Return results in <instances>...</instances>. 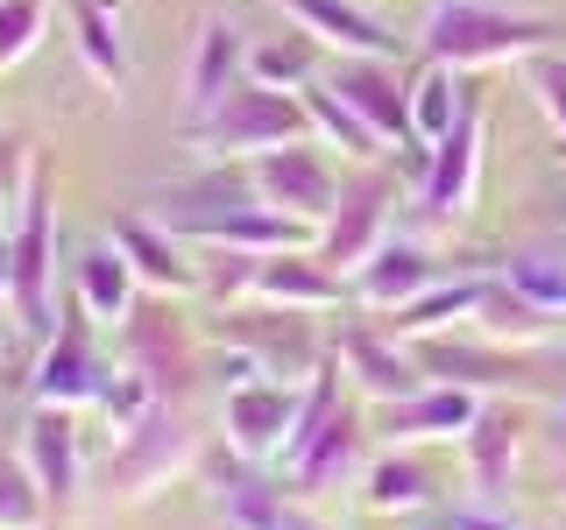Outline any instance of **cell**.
Here are the masks:
<instances>
[{"instance_id":"6da1fadb","label":"cell","mask_w":566,"mask_h":530,"mask_svg":"<svg viewBox=\"0 0 566 530\" xmlns=\"http://www.w3.org/2000/svg\"><path fill=\"white\" fill-rule=\"evenodd\" d=\"M559 50V22L553 14H510L489 0H439L418 22V57L424 64H453V71H503V64H531Z\"/></svg>"},{"instance_id":"7a4b0ae2","label":"cell","mask_w":566,"mask_h":530,"mask_svg":"<svg viewBox=\"0 0 566 530\" xmlns=\"http://www.w3.org/2000/svg\"><path fill=\"white\" fill-rule=\"evenodd\" d=\"M368 424L354 403H340V361H326L312 375V396H305V417H297V438L291 453L276 459L283 467V488L305 502V495H340V488H361L368 474Z\"/></svg>"},{"instance_id":"3957f363","label":"cell","mask_w":566,"mask_h":530,"mask_svg":"<svg viewBox=\"0 0 566 530\" xmlns=\"http://www.w3.org/2000/svg\"><path fill=\"white\" fill-rule=\"evenodd\" d=\"M291 141H318L305 99L276 93V85H255V78L234 85L220 114H206V120H191V128H185V149L199 156L206 170L255 163V156H276V149H291Z\"/></svg>"},{"instance_id":"277c9868","label":"cell","mask_w":566,"mask_h":530,"mask_svg":"<svg viewBox=\"0 0 566 530\" xmlns=\"http://www.w3.org/2000/svg\"><path fill=\"white\" fill-rule=\"evenodd\" d=\"M8 305H14V326L29 332V340H50L57 332V191H50V177H35L22 212H14L8 226Z\"/></svg>"},{"instance_id":"5b68a950","label":"cell","mask_w":566,"mask_h":530,"mask_svg":"<svg viewBox=\"0 0 566 530\" xmlns=\"http://www.w3.org/2000/svg\"><path fill=\"white\" fill-rule=\"evenodd\" d=\"M199 432H191L185 403H156L135 432L114 438V459H106V495L114 502H149L156 488H170L177 474H199Z\"/></svg>"},{"instance_id":"8992f818","label":"cell","mask_w":566,"mask_h":530,"mask_svg":"<svg viewBox=\"0 0 566 530\" xmlns=\"http://www.w3.org/2000/svg\"><path fill=\"white\" fill-rule=\"evenodd\" d=\"M389 220H397V170L389 163H361V177H347L333 220L318 226V247L312 255L326 262L333 276H354L389 247Z\"/></svg>"},{"instance_id":"52a82bcc","label":"cell","mask_w":566,"mask_h":530,"mask_svg":"<svg viewBox=\"0 0 566 530\" xmlns=\"http://www.w3.org/2000/svg\"><path fill=\"white\" fill-rule=\"evenodd\" d=\"M482 149H489V120H482V93L474 106L460 114V128L447 141H432L424 149V177H418V212L432 234H453V226H468L474 199H482Z\"/></svg>"},{"instance_id":"ba28073f","label":"cell","mask_w":566,"mask_h":530,"mask_svg":"<svg viewBox=\"0 0 566 530\" xmlns=\"http://www.w3.org/2000/svg\"><path fill=\"white\" fill-rule=\"evenodd\" d=\"M248 191H255L270 212H283V220H297V226H312V234H318V226L333 220V205H340L347 177L333 170L326 141H291V149L255 156V163H248Z\"/></svg>"},{"instance_id":"9c48e42d","label":"cell","mask_w":566,"mask_h":530,"mask_svg":"<svg viewBox=\"0 0 566 530\" xmlns=\"http://www.w3.org/2000/svg\"><path fill=\"white\" fill-rule=\"evenodd\" d=\"M305 396H312V382H241V389H227V403H220V438H227V453L248 459V467H276L283 453H291V438H297V417H305Z\"/></svg>"},{"instance_id":"30bf717a","label":"cell","mask_w":566,"mask_h":530,"mask_svg":"<svg viewBox=\"0 0 566 530\" xmlns=\"http://www.w3.org/2000/svg\"><path fill=\"white\" fill-rule=\"evenodd\" d=\"M106 382H114V361L93 347V318L78 311V297L57 311V332L35 353V375H29V396L35 403H57V411H99Z\"/></svg>"},{"instance_id":"8fae6325","label":"cell","mask_w":566,"mask_h":530,"mask_svg":"<svg viewBox=\"0 0 566 530\" xmlns=\"http://www.w3.org/2000/svg\"><path fill=\"white\" fill-rule=\"evenodd\" d=\"M220 347L255 353L276 382H312L333 361V347L312 332V311H270V305H234L220 318Z\"/></svg>"},{"instance_id":"7c38bea8","label":"cell","mask_w":566,"mask_h":530,"mask_svg":"<svg viewBox=\"0 0 566 530\" xmlns=\"http://www.w3.org/2000/svg\"><path fill=\"white\" fill-rule=\"evenodd\" d=\"M199 481H212V509H220L227 530H333L318 523L305 502H297L283 481H262V474L234 467V459H199Z\"/></svg>"},{"instance_id":"4fadbf2b","label":"cell","mask_w":566,"mask_h":530,"mask_svg":"<svg viewBox=\"0 0 566 530\" xmlns=\"http://www.w3.org/2000/svg\"><path fill=\"white\" fill-rule=\"evenodd\" d=\"M120 361H128L135 375H149L164 403H185L191 375H199V347H191L185 318L170 311V297L142 305V311L128 318V326H120Z\"/></svg>"},{"instance_id":"5bb4252c","label":"cell","mask_w":566,"mask_h":530,"mask_svg":"<svg viewBox=\"0 0 566 530\" xmlns=\"http://www.w3.org/2000/svg\"><path fill=\"white\" fill-rule=\"evenodd\" d=\"M326 85L389 141V149H418V128H411V78H397V57H333V64H326Z\"/></svg>"},{"instance_id":"9a60e30c","label":"cell","mask_w":566,"mask_h":530,"mask_svg":"<svg viewBox=\"0 0 566 530\" xmlns=\"http://www.w3.org/2000/svg\"><path fill=\"white\" fill-rule=\"evenodd\" d=\"M333 361H340V375H354V389H361L368 403H403V396H418V389L432 382L418 368L411 340H397L389 326H340Z\"/></svg>"},{"instance_id":"2e32d148","label":"cell","mask_w":566,"mask_h":530,"mask_svg":"<svg viewBox=\"0 0 566 530\" xmlns=\"http://www.w3.org/2000/svg\"><path fill=\"white\" fill-rule=\"evenodd\" d=\"M128 255V269L142 276V290L149 297H199L206 290V262L191 255V241H177L164 220H149V212H128V220H114V234H106Z\"/></svg>"},{"instance_id":"e0dca14e","label":"cell","mask_w":566,"mask_h":530,"mask_svg":"<svg viewBox=\"0 0 566 530\" xmlns=\"http://www.w3.org/2000/svg\"><path fill=\"white\" fill-rule=\"evenodd\" d=\"M22 467L35 474V488L50 495V509L71 517L85 488V453H78V411H57V403H29L22 417Z\"/></svg>"},{"instance_id":"ac0fdd59","label":"cell","mask_w":566,"mask_h":530,"mask_svg":"<svg viewBox=\"0 0 566 530\" xmlns=\"http://www.w3.org/2000/svg\"><path fill=\"white\" fill-rule=\"evenodd\" d=\"M291 29H305L326 57H397V29L376 22L361 0H270Z\"/></svg>"},{"instance_id":"d6986e66","label":"cell","mask_w":566,"mask_h":530,"mask_svg":"<svg viewBox=\"0 0 566 530\" xmlns=\"http://www.w3.org/2000/svg\"><path fill=\"white\" fill-rule=\"evenodd\" d=\"M234 85H248V35L227 14H206L199 43H191V71H185V120L220 114Z\"/></svg>"},{"instance_id":"ffe728a7","label":"cell","mask_w":566,"mask_h":530,"mask_svg":"<svg viewBox=\"0 0 566 530\" xmlns=\"http://www.w3.org/2000/svg\"><path fill=\"white\" fill-rule=\"evenodd\" d=\"M524 403H482V417L460 438V459H468V481L482 502H503L510 481H517V453H524Z\"/></svg>"},{"instance_id":"44dd1931","label":"cell","mask_w":566,"mask_h":530,"mask_svg":"<svg viewBox=\"0 0 566 530\" xmlns=\"http://www.w3.org/2000/svg\"><path fill=\"white\" fill-rule=\"evenodd\" d=\"M340 297H347V276H333L312 247H291V255H255L248 305H270V311H333Z\"/></svg>"},{"instance_id":"7402d4cb","label":"cell","mask_w":566,"mask_h":530,"mask_svg":"<svg viewBox=\"0 0 566 530\" xmlns=\"http://www.w3.org/2000/svg\"><path fill=\"white\" fill-rule=\"evenodd\" d=\"M71 297H78V311L93 318V326L120 332L142 311V276L128 269V255H120L114 241H93V247H78V262H71Z\"/></svg>"},{"instance_id":"603a6c76","label":"cell","mask_w":566,"mask_h":530,"mask_svg":"<svg viewBox=\"0 0 566 530\" xmlns=\"http://www.w3.org/2000/svg\"><path fill=\"white\" fill-rule=\"evenodd\" d=\"M468 332L489 340V347H503V353H531V347H553L566 332V318L545 311V305H531L510 276H489V290H482V305H474Z\"/></svg>"},{"instance_id":"cb8c5ba5","label":"cell","mask_w":566,"mask_h":530,"mask_svg":"<svg viewBox=\"0 0 566 530\" xmlns=\"http://www.w3.org/2000/svg\"><path fill=\"white\" fill-rule=\"evenodd\" d=\"M489 396H474V389L460 382H424L418 396L403 403H382V432L389 446H424V438H468V424L482 417Z\"/></svg>"},{"instance_id":"d4e9b609","label":"cell","mask_w":566,"mask_h":530,"mask_svg":"<svg viewBox=\"0 0 566 530\" xmlns=\"http://www.w3.org/2000/svg\"><path fill=\"white\" fill-rule=\"evenodd\" d=\"M439 283V269H432V255H424L418 241H389L376 262H368V269H354L347 276V297L361 311H403V305H418L424 290H432Z\"/></svg>"},{"instance_id":"484cf974","label":"cell","mask_w":566,"mask_h":530,"mask_svg":"<svg viewBox=\"0 0 566 530\" xmlns=\"http://www.w3.org/2000/svg\"><path fill=\"white\" fill-rule=\"evenodd\" d=\"M432 502H439V481H432L424 459H411L403 446L368 459V474H361V509L368 517H418V509H432Z\"/></svg>"},{"instance_id":"4316f807","label":"cell","mask_w":566,"mask_h":530,"mask_svg":"<svg viewBox=\"0 0 566 530\" xmlns=\"http://www.w3.org/2000/svg\"><path fill=\"white\" fill-rule=\"evenodd\" d=\"M64 14H71V43H78V64H85V78H99V85H128V43H120V8L114 0H64Z\"/></svg>"},{"instance_id":"83f0119b","label":"cell","mask_w":566,"mask_h":530,"mask_svg":"<svg viewBox=\"0 0 566 530\" xmlns=\"http://www.w3.org/2000/svg\"><path fill=\"white\" fill-rule=\"evenodd\" d=\"M474 106V85L468 71L453 64H418L411 71V128H418V149H432V141H447L460 128V114Z\"/></svg>"},{"instance_id":"f1b7e54d","label":"cell","mask_w":566,"mask_h":530,"mask_svg":"<svg viewBox=\"0 0 566 530\" xmlns=\"http://www.w3.org/2000/svg\"><path fill=\"white\" fill-rule=\"evenodd\" d=\"M297 99H305V114H312V135L326 141V149H340L347 163H382V156H389V141H382L376 128H368V120L354 114V106H347L340 93H333V85H326V71H318V78H312Z\"/></svg>"},{"instance_id":"f546056e","label":"cell","mask_w":566,"mask_h":530,"mask_svg":"<svg viewBox=\"0 0 566 530\" xmlns=\"http://www.w3.org/2000/svg\"><path fill=\"white\" fill-rule=\"evenodd\" d=\"M482 290H489V276H453V283H432V290H424L418 305L389 311V332H397V340H432V332H447L453 318L468 326L474 305H482Z\"/></svg>"},{"instance_id":"4dcf8cb0","label":"cell","mask_w":566,"mask_h":530,"mask_svg":"<svg viewBox=\"0 0 566 530\" xmlns=\"http://www.w3.org/2000/svg\"><path fill=\"white\" fill-rule=\"evenodd\" d=\"M318 57H326V50H318L305 29H283V35L248 43V78H255V85H276V93H305L318 71H326Z\"/></svg>"},{"instance_id":"1f68e13d","label":"cell","mask_w":566,"mask_h":530,"mask_svg":"<svg viewBox=\"0 0 566 530\" xmlns=\"http://www.w3.org/2000/svg\"><path fill=\"white\" fill-rule=\"evenodd\" d=\"M50 35V0H0V71H22Z\"/></svg>"},{"instance_id":"d6a6232c","label":"cell","mask_w":566,"mask_h":530,"mask_svg":"<svg viewBox=\"0 0 566 530\" xmlns=\"http://www.w3.org/2000/svg\"><path fill=\"white\" fill-rule=\"evenodd\" d=\"M50 495L35 488V474L22 459H0V530H50Z\"/></svg>"},{"instance_id":"836d02e7","label":"cell","mask_w":566,"mask_h":530,"mask_svg":"<svg viewBox=\"0 0 566 530\" xmlns=\"http://www.w3.org/2000/svg\"><path fill=\"white\" fill-rule=\"evenodd\" d=\"M35 156H29V141L14 135V128H0V234L14 226V212H22V199H29V184H35Z\"/></svg>"},{"instance_id":"e575fe53","label":"cell","mask_w":566,"mask_h":530,"mask_svg":"<svg viewBox=\"0 0 566 530\" xmlns=\"http://www.w3.org/2000/svg\"><path fill=\"white\" fill-rule=\"evenodd\" d=\"M517 71H524V93L538 99V114L553 120V135H559V149H566V57H559V50H545V57H531Z\"/></svg>"},{"instance_id":"d590c367","label":"cell","mask_w":566,"mask_h":530,"mask_svg":"<svg viewBox=\"0 0 566 530\" xmlns=\"http://www.w3.org/2000/svg\"><path fill=\"white\" fill-rule=\"evenodd\" d=\"M503 276L517 283L531 305H545V311H559V318H566V262H553V255H517Z\"/></svg>"},{"instance_id":"8d00e7d4","label":"cell","mask_w":566,"mask_h":530,"mask_svg":"<svg viewBox=\"0 0 566 530\" xmlns=\"http://www.w3.org/2000/svg\"><path fill=\"white\" fill-rule=\"evenodd\" d=\"M447 530H510L495 509H468V517H447Z\"/></svg>"},{"instance_id":"74e56055","label":"cell","mask_w":566,"mask_h":530,"mask_svg":"<svg viewBox=\"0 0 566 530\" xmlns=\"http://www.w3.org/2000/svg\"><path fill=\"white\" fill-rule=\"evenodd\" d=\"M8 283H14V269H8V234H0V297H8Z\"/></svg>"},{"instance_id":"f35d334b","label":"cell","mask_w":566,"mask_h":530,"mask_svg":"<svg viewBox=\"0 0 566 530\" xmlns=\"http://www.w3.org/2000/svg\"><path fill=\"white\" fill-rule=\"evenodd\" d=\"M559 424H566V411H559Z\"/></svg>"}]
</instances>
